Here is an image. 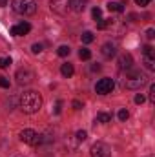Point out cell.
Segmentation results:
<instances>
[{
	"mask_svg": "<svg viewBox=\"0 0 155 157\" xmlns=\"http://www.w3.org/2000/svg\"><path fill=\"white\" fill-rule=\"evenodd\" d=\"M18 106H20V110L24 113H37L40 108H42V97H40L39 91H33V90L24 91L20 95Z\"/></svg>",
	"mask_w": 155,
	"mask_h": 157,
	"instance_id": "obj_1",
	"label": "cell"
},
{
	"mask_svg": "<svg viewBox=\"0 0 155 157\" xmlns=\"http://www.w3.org/2000/svg\"><path fill=\"white\" fill-rule=\"evenodd\" d=\"M148 82V78L144 73H141V71H137V70H128L126 71V77L122 80V84H124V88H128V90H139L141 86H144Z\"/></svg>",
	"mask_w": 155,
	"mask_h": 157,
	"instance_id": "obj_2",
	"label": "cell"
},
{
	"mask_svg": "<svg viewBox=\"0 0 155 157\" xmlns=\"http://www.w3.org/2000/svg\"><path fill=\"white\" fill-rule=\"evenodd\" d=\"M11 7L15 13L18 15H24V17H29L37 11V2L35 0H13L11 2Z\"/></svg>",
	"mask_w": 155,
	"mask_h": 157,
	"instance_id": "obj_3",
	"label": "cell"
},
{
	"mask_svg": "<svg viewBox=\"0 0 155 157\" xmlns=\"http://www.w3.org/2000/svg\"><path fill=\"white\" fill-rule=\"evenodd\" d=\"M20 141L26 143V144H29V146H39L40 143H42V135L37 133L35 130H31V128H26V130L20 132Z\"/></svg>",
	"mask_w": 155,
	"mask_h": 157,
	"instance_id": "obj_4",
	"label": "cell"
},
{
	"mask_svg": "<svg viewBox=\"0 0 155 157\" xmlns=\"http://www.w3.org/2000/svg\"><path fill=\"white\" fill-rule=\"evenodd\" d=\"M49 7L57 15H66L71 9V0H49Z\"/></svg>",
	"mask_w": 155,
	"mask_h": 157,
	"instance_id": "obj_5",
	"label": "cell"
},
{
	"mask_svg": "<svg viewBox=\"0 0 155 157\" xmlns=\"http://www.w3.org/2000/svg\"><path fill=\"white\" fill-rule=\"evenodd\" d=\"M115 88V82L113 78H100L97 84H95V91L99 95H106V93H112V90Z\"/></svg>",
	"mask_w": 155,
	"mask_h": 157,
	"instance_id": "obj_6",
	"label": "cell"
},
{
	"mask_svg": "<svg viewBox=\"0 0 155 157\" xmlns=\"http://www.w3.org/2000/svg\"><path fill=\"white\" fill-rule=\"evenodd\" d=\"M91 157H112V148L106 143H95L91 146Z\"/></svg>",
	"mask_w": 155,
	"mask_h": 157,
	"instance_id": "obj_7",
	"label": "cell"
},
{
	"mask_svg": "<svg viewBox=\"0 0 155 157\" xmlns=\"http://www.w3.org/2000/svg\"><path fill=\"white\" fill-rule=\"evenodd\" d=\"M33 71L31 70H28V68H22V70H18L17 71V82L20 84V86H24V84H29L31 80H33Z\"/></svg>",
	"mask_w": 155,
	"mask_h": 157,
	"instance_id": "obj_8",
	"label": "cell"
},
{
	"mask_svg": "<svg viewBox=\"0 0 155 157\" xmlns=\"http://www.w3.org/2000/svg\"><path fill=\"white\" fill-rule=\"evenodd\" d=\"M31 31V26L28 24V22H20V24H15L13 28H11V35L13 37H24V35H28Z\"/></svg>",
	"mask_w": 155,
	"mask_h": 157,
	"instance_id": "obj_9",
	"label": "cell"
},
{
	"mask_svg": "<svg viewBox=\"0 0 155 157\" xmlns=\"http://www.w3.org/2000/svg\"><path fill=\"white\" fill-rule=\"evenodd\" d=\"M119 66H120V70H130V68L133 66V57H131L130 53L120 55V59H119Z\"/></svg>",
	"mask_w": 155,
	"mask_h": 157,
	"instance_id": "obj_10",
	"label": "cell"
},
{
	"mask_svg": "<svg viewBox=\"0 0 155 157\" xmlns=\"http://www.w3.org/2000/svg\"><path fill=\"white\" fill-rule=\"evenodd\" d=\"M102 55L106 57V59H112V57H115V53H117V48H115V44H112V42H106L104 46H102Z\"/></svg>",
	"mask_w": 155,
	"mask_h": 157,
	"instance_id": "obj_11",
	"label": "cell"
},
{
	"mask_svg": "<svg viewBox=\"0 0 155 157\" xmlns=\"http://www.w3.org/2000/svg\"><path fill=\"white\" fill-rule=\"evenodd\" d=\"M88 6V0H71V9L77 11V13H82Z\"/></svg>",
	"mask_w": 155,
	"mask_h": 157,
	"instance_id": "obj_12",
	"label": "cell"
},
{
	"mask_svg": "<svg viewBox=\"0 0 155 157\" xmlns=\"http://www.w3.org/2000/svg\"><path fill=\"white\" fill-rule=\"evenodd\" d=\"M60 73H62L64 77H71V75L75 73V68H73V64H70V62L62 64V68H60Z\"/></svg>",
	"mask_w": 155,
	"mask_h": 157,
	"instance_id": "obj_13",
	"label": "cell"
},
{
	"mask_svg": "<svg viewBox=\"0 0 155 157\" xmlns=\"http://www.w3.org/2000/svg\"><path fill=\"white\" fill-rule=\"evenodd\" d=\"M108 9L115 11V13H122L124 11V4L122 2H108Z\"/></svg>",
	"mask_w": 155,
	"mask_h": 157,
	"instance_id": "obj_14",
	"label": "cell"
},
{
	"mask_svg": "<svg viewBox=\"0 0 155 157\" xmlns=\"http://www.w3.org/2000/svg\"><path fill=\"white\" fill-rule=\"evenodd\" d=\"M144 66L150 71H153L155 70V55H144Z\"/></svg>",
	"mask_w": 155,
	"mask_h": 157,
	"instance_id": "obj_15",
	"label": "cell"
},
{
	"mask_svg": "<svg viewBox=\"0 0 155 157\" xmlns=\"http://www.w3.org/2000/svg\"><path fill=\"white\" fill-rule=\"evenodd\" d=\"M95 122L108 124V122H112V115H110V113H106V112H100V113L97 115V121H95Z\"/></svg>",
	"mask_w": 155,
	"mask_h": 157,
	"instance_id": "obj_16",
	"label": "cell"
},
{
	"mask_svg": "<svg viewBox=\"0 0 155 157\" xmlns=\"http://www.w3.org/2000/svg\"><path fill=\"white\" fill-rule=\"evenodd\" d=\"M93 40H95V35H93L91 31H84V33H82V42H84V44H91Z\"/></svg>",
	"mask_w": 155,
	"mask_h": 157,
	"instance_id": "obj_17",
	"label": "cell"
},
{
	"mask_svg": "<svg viewBox=\"0 0 155 157\" xmlns=\"http://www.w3.org/2000/svg\"><path fill=\"white\" fill-rule=\"evenodd\" d=\"M57 53H59V57H68L71 53V49H70V46H60L57 49Z\"/></svg>",
	"mask_w": 155,
	"mask_h": 157,
	"instance_id": "obj_18",
	"label": "cell"
},
{
	"mask_svg": "<svg viewBox=\"0 0 155 157\" xmlns=\"http://www.w3.org/2000/svg\"><path fill=\"white\" fill-rule=\"evenodd\" d=\"M78 57H80L82 60H89V59H91V51L86 49V48H82V49L78 51Z\"/></svg>",
	"mask_w": 155,
	"mask_h": 157,
	"instance_id": "obj_19",
	"label": "cell"
},
{
	"mask_svg": "<svg viewBox=\"0 0 155 157\" xmlns=\"http://www.w3.org/2000/svg\"><path fill=\"white\" fill-rule=\"evenodd\" d=\"M11 62H13V60H11V57H0V68H2V70L9 68V66H11Z\"/></svg>",
	"mask_w": 155,
	"mask_h": 157,
	"instance_id": "obj_20",
	"label": "cell"
},
{
	"mask_svg": "<svg viewBox=\"0 0 155 157\" xmlns=\"http://www.w3.org/2000/svg\"><path fill=\"white\" fill-rule=\"evenodd\" d=\"M108 26H112V18H106V20H102V18H100V20H99V24H97V28H99V29H106Z\"/></svg>",
	"mask_w": 155,
	"mask_h": 157,
	"instance_id": "obj_21",
	"label": "cell"
},
{
	"mask_svg": "<svg viewBox=\"0 0 155 157\" xmlns=\"http://www.w3.org/2000/svg\"><path fill=\"white\" fill-rule=\"evenodd\" d=\"M128 117H130L128 110H124V108H122V110H119V121H122V122H124V121H128Z\"/></svg>",
	"mask_w": 155,
	"mask_h": 157,
	"instance_id": "obj_22",
	"label": "cell"
},
{
	"mask_svg": "<svg viewBox=\"0 0 155 157\" xmlns=\"http://www.w3.org/2000/svg\"><path fill=\"white\" fill-rule=\"evenodd\" d=\"M91 15H93V18H95V20H100V17H102V11H100V7H93Z\"/></svg>",
	"mask_w": 155,
	"mask_h": 157,
	"instance_id": "obj_23",
	"label": "cell"
},
{
	"mask_svg": "<svg viewBox=\"0 0 155 157\" xmlns=\"http://www.w3.org/2000/svg\"><path fill=\"white\" fill-rule=\"evenodd\" d=\"M142 53H144V55H155V49L150 46V44H146V46L142 48Z\"/></svg>",
	"mask_w": 155,
	"mask_h": 157,
	"instance_id": "obj_24",
	"label": "cell"
},
{
	"mask_svg": "<svg viewBox=\"0 0 155 157\" xmlns=\"http://www.w3.org/2000/svg\"><path fill=\"white\" fill-rule=\"evenodd\" d=\"M77 139L78 141H86V139H88V133H86L84 130H78L77 132Z\"/></svg>",
	"mask_w": 155,
	"mask_h": 157,
	"instance_id": "obj_25",
	"label": "cell"
},
{
	"mask_svg": "<svg viewBox=\"0 0 155 157\" xmlns=\"http://www.w3.org/2000/svg\"><path fill=\"white\" fill-rule=\"evenodd\" d=\"M31 51H33L35 55H39L40 51H42V44H33V46H31Z\"/></svg>",
	"mask_w": 155,
	"mask_h": 157,
	"instance_id": "obj_26",
	"label": "cell"
},
{
	"mask_svg": "<svg viewBox=\"0 0 155 157\" xmlns=\"http://www.w3.org/2000/svg\"><path fill=\"white\" fill-rule=\"evenodd\" d=\"M150 102H155V84L150 86Z\"/></svg>",
	"mask_w": 155,
	"mask_h": 157,
	"instance_id": "obj_27",
	"label": "cell"
},
{
	"mask_svg": "<svg viewBox=\"0 0 155 157\" xmlns=\"http://www.w3.org/2000/svg\"><path fill=\"white\" fill-rule=\"evenodd\" d=\"M0 88H9V80L6 77H0Z\"/></svg>",
	"mask_w": 155,
	"mask_h": 157,
	"instance_id": "obj_28",
	"label": "cell"
},
{
	"mask_svg": "<svg viewBox=\"0 0 155 157\" xmlns=\"http://www.w3.org/2000/svg\"><path fill=\"white\" fill-rule=\"evenodd\" d=\"M135 102H137V104H142V102H144V95H142V93L135 95Z\"/></svg>",
	"mask_w": 155,
	"mask_h": 157,
	"instance_id": "obj_29",
	"label": "cell"
},
{
	"mask_svg": "<svg viewBox=\"0 0 155 157\" xmlns=\"http://www.w3.org/2000/svg\"><path fill=\"white\" fill-rule=\"evenodd\" d=\"M146 37H148V39L152 40L155 37V29H152V28H150V29H148V31H146Z\"/></svg>",
	"mask_w": 155,
	"mask_h": 157,
	"instance_id": "obj_30",
	"label": "cell"
},
{
	"mask_svg": "<svg viewBox=\"0 0 155 157\" xmlns=\"http://www.w3.org/2000/svg\"><path fill=\"white\" fill-rule=\"evenodd\" d=\"M150 2H152V0H135V4H137V6H148Z\"/></svg>",
	"mask_w": 155,
	"mask_h": 157,
	"instance_id": "obj_31",
	"label": "cell"
},
{
	"mask_svg": "<svg viewBox=\"0 0 155 157\" xmlns=\"http://www.w3.org/2000/svg\"><path fill=\"white\" fill-rule=\"evenodd\" d=\"M73 108H75V110H80V108H82V102H80V101H73Z\"/></svg>",
	"mask_w": 155,
	"mask_h": 157,
	"instance_id": "obj_32",
	"label": "cell"
},
{
	"mask_svg": "<svg viewBox=\"0 0 155 157\" xmlns=\"http://www.w3.org/2000/svg\"><path fill=\"white\" fill-rule=\"evenodd\" d=\"M60 106H62V102L59 101V102H57V108H55V113H60Z\"/></svg>",
	"mask_w": 155,
	"mask_h": 157,
	"instance_id": "obj_33",
	"label": "cell"
},
{
	"mask_svg": "<svg viewBox=\"0 0 155 157\" xmlns=\"http://www.w3.org/2000/svg\"><path fill=\"white\" fill-rule=\"evenodd\" d=\"M91 70H93V71H99V70H100V66H99V64H95V66H91Z\"/></svg>",
	"mask_w": 155,
	"mask_h": 157,
	"instance_id": "obj_34",
	"label": "cell"
},
{
	"mask_svg": "<svg viewBox=\"0 0 155 157\" xmlns=\"http://www.w3.org/2000/svg\"><path fill=\"white\" fill-rule=\"evenodd\" d=\"M4 6H7V0H0V7H4Z\"/></svg>",
	"mask_w": 155,
	"mask_h": 157,
	"instance_id": "obj_35",
	"label": "cell"
}]
</instances>
